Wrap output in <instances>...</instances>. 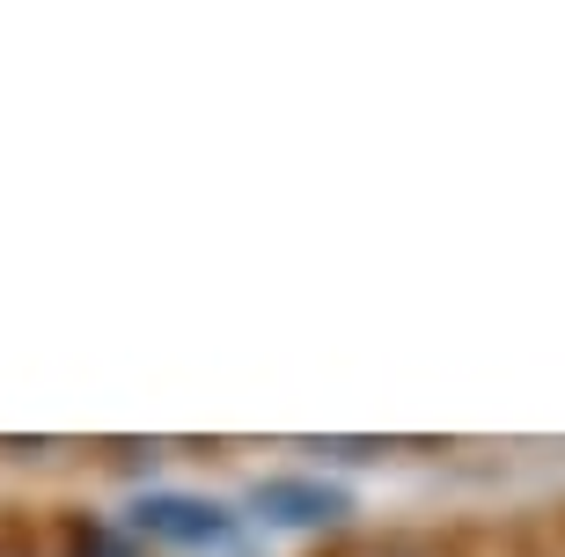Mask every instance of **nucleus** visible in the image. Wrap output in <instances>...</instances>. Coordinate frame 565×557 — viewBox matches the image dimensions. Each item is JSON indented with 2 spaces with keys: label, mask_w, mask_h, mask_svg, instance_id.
<instances>
[{
  "label": "nucleus",
  "mask_w": 565,
  "mask_h": 557,
  "mask_svg": "<svg viewBox=\"0 0 565 557\" xmlns=\"http://www.w3.org/2000/svg\"><path fill=\"white\" fill-rule=\"evenodd\" d=\"M126 528L169 550H228L235 543V514L221 499H191V492H147L126 506Z\"/></svg>",
  "instance_id": "obj_1"
},
{
  "label": "nucleus",
  "mask_w": 565,
  "mask_h": 557,
  "mask_svg": "<svg viewBox=\"0 0 565 557\" xmlns=\"http://www.w3.org/2000/svg\"><path fill=\"white\" fill-rule=\"evenodd\" d=\"M250 506L273 528H338V521L353 514V492H338L323 476H265L250 492Z\"/></svg>",
  "instance_id": "obj_2"
},
{
  "label": "nucleus",
  "mask_w": 565,
  "mask_h": 557,
  "mask_svg": "<svg viewBox=\"0 0 565 557\" xmlns=\"http://www.w3.org/2000/svg\"><path fill=\"white\" fill-rule=\"evenodd\" d=\"M66 557H132L126 528H104V521H74V536H66Z\"/></svg>",
  "instance_id": "obj_3"
}]
</instances>
